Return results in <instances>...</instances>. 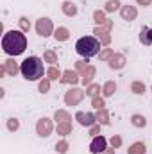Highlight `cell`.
<instances>
[{
    "label": "cell",
    "mask_w": 152,
    "mask_h": 154,
    "mask_svg": "<svg viewBox=\"0 0 152 154\" xmlns=\"http://www.w3.org/2000/svg\"><path fill=\"white\" fill-rule=\"evenodd\" d=\"M2 48L7 56H20L27 48V38L22 31H7L2 38Z\"/></svg>",
    "instance_id": "6da1fadb"
},
{
    "label": "cell",
    "mask_w": 152,
    "mask_h": 154,
    "mask_svg": "<svg viewBox=\"0 0 152 154\" xmlns=\"http://www.w3.org/2000/svg\"><path fill=\"white\" fill-rule=\"evenodd\" d=\"M45 72V66H43V61L39 59L38 56H31L27 59L22 61L20 65V74L25 77L27 81H38L43 77Z\"/></svg>",
    "instance_id": "7a4b0ae2"
},
{
    "label": "cell",
    "mask_w": 152,
    "mask_h": 154,
    "mask_svg": "<svg viewBox=\"0 0 152 154\" xmlns=\"http://www.w3.org/2000/svg\"><path fill=\"white\" fill-rule=\"evenodd\" d=\"M75 50L79 56L88 59V57H93V56H97L100 52V43H99V39L93 38V36H82V38L77 39Z\"/></svg>",
    "instance_id": "3957f363"
},
{
    "label": "cell",
    "mask_w": 152,
    "mask_h": 154,
    "mask_svg": "<svg viewBox=\"0 0 152 154\" xmlns=\"http://www.w3.org/2000/svg\"><path fill=\"white\" fill-rule=\"evenodd\" d=\"M108 149V140L104 136H95L90 143V152L91 154H102Z\"/></svg>",
    "instance_id": "277c9868"
},
{
    "label": "cell",
    "mask_w": 152,
    "mask_h": 154,
    "mask_svg": "<svg viewBox=\"0 0 152 154\" xmlns=\"http://www.w3.org/2000/svg\"><path fill=\"white\" fill-rule=\"evenodd\" d=\"M140 41L143 45H152V27H143L140 32Z\"/></svg>",
    "instance_id": "5b68a950"
}]
</instances>
